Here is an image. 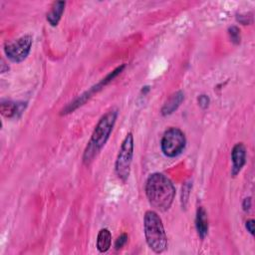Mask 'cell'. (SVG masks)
<instances>
[{
	"mask_svg": "<svg viewBox=\"0 0 255 255\" xmlns=\"http://www.w3.org/2000/svg\"><path fill=\"white\" fill-rule=\"evenodd\" d=\"M197 102H198V105H199L202 109H206V108L209 106L210 100H209L208 96H206V95H200V96L198 97V99H197Z\"/></svg>",
	"mask_w": 255,
	"mask_h": 255,
	"instance_id": "2e32d148",
	"label": "cell"
},
{
	"mask_svg": "<svg viewBox=\"0 0 255 255\" xmlns=\"http://www.w3.org/2000/svg\"><path fill=\"white\" fill-rule=\"evenodd\" d=\"M65 5H66V2H64V1H57V2H54V4L52 5L50 12L47 14V21L52 26L58 25V23L62 17V14L64 12Z\"/></svg>",
	"mask_w": 255,
	"mask_h": 255,
	"instance_id": "8fae6325",
	"label": "cell"
},
{
	"mask_svg": "<svg viewBox=\"0 0 255 255\" xmlns=\"http://www.w3.org/2000/svg\"><path fill=\"white\" fill-rule=\"evenodd\" d=\"M133 155V135L128 132L125 137L119 150L116 160V173L124 182L128 179L130 170V164Z\"/></svg>",
	"mask_w": 255,
	"mask_h": 255,
	"instance_id": "277c9868",
	"label": "cell"
},
{
	"mask_svg": "<svg viewBox=\"0 0 255 255\" xmlns=\"http://www.w3.org/2000/svg\"><path fill=\"white\" fill-rule=\"evenodd\" d=\"M125 68V65H122L121 67H118L116 70H114L112 73H110L105 79H103L99 84H97L96 86H94L91 90H89L88 92H86L85 94L81 95L79 98H77L73 103H70L64 110L62 114H67V113H71L73 112L75 109L79 108L80 106H82L83 104H85V102L96 92H98L99 90H101L102 88H104L108 83H110L115 77H117Z\"/></svg>",
	"mask_w": 255,
	"mask_h": 255,
	"instance_id": "52a82bcc",
	"label": "cell"
},
{
	"mask_svg": "<svg viewBox=\"0 0 255 255\" xmlns=\"http://www.w3.org/2000/svg\"><path fill=\"white\" fill-rule=\"evenodd\" d=\"M231 157L233 162L232 174L236 175L241 170V168L243 167L246 161V147L242 142H239L234 145L232 149Z\"/></svg>",
	"mask_w": 255,
	"mask_h": 255,
	"instance_id": "ba28073f",
	"label": "cell"
},
{
	"mask_svg": "<svg viewBox=\"0 0 255 255\" xmlns=\"http://www.w3.org/2000/svg\"><path fill=\"white\" fill-rule=\"evenodd\" d=\"M245 226H246V229H247V231L250 233V234H254V220L253 219H249V220H247L246 221V224H245Z\"/></svg>",
	"mask_w": 255,
	"mask_h": 255,
	"instance_id": "e0dca14e",
	"label": "cell"
},
{
	"mask_svg": "<svg viewBox=\"0 0 255 255\" xmlns=\"http://www.w3.org/2000/svg\"><path fill=\"white\" fill-rule=\"evenodd\" d=\"M143 228L145 240L150 249L155 253L163 252L167 246V238L162 221L156 212L152 210L145 212Z\"/></svg>",
	"mask_w": 255,
	"mask_h": 255,
	"instance_id": "3957f363",
	"label": "cell"
},
{
	"mask_svg": "<svg viewBox=\"0 0 255 255\" xmlns=\"http://www.w3.org/2000/svg\"><path fill=\"white\" fill-rule=\"evenodd\" d=\"M242 206H243V209H244L245 211L249 210L250 207H251V197H246V198L243 200Z\"/></svg>",
	"mask_w": 255,
	"mask_h": 255,
	"instance_id": "ac0fdd59",
	"label": "cell"
},
{
	"mask_svg": "<svg viewBox=\"0 0 255 255\" xmlns=\"http://www.w3.org/2000/svg\"><path fill=\"white\" fill-rule=\"evenodd\" d=\"M183 100H184V94L181 91L176 92L164 104V106L161 109V114L163 116H167V115L172 114L180 106V104L182 103Z\"/></svg>",
	"mask_w": 255,
	"mask_h": 255,
	"instance_id": "30bf717a",
	"label": "cell"
},
{
	"mask_svg": "<svg viewBox=\"0 0 255 255\" xmlns=\"http://www.w3.org/2000/svg\"><path fill=\"white\" fill-rule=\"evenodd\" d=\"M25 108V105L22 104H16L13 102H2L0 105V112L4 117L7 118H13L17 116V114L22 113L23 109Z\"/></svg>",
	"mask_w": 255,
	"mask_h": 255,
	"instance_id": "7c38bea8",
	"label": "cell"
},
{
	"mask_svg": "<svg viewBox=\"0 0 255 255\" xmlns=\"http://www.w3.org/2000/svg\"><path fill=\"white\" fill-rule=\"evenodd\" d=\"M195 226L197 233L201 239H203L208 232V217L205 209L200 206L197 208L196 211V218H195Z\"/></svg>",
	"mask_w": 255,
	"mask_h": 255,
	"instance_id": "9c48e42d",
	"label": "cell"
},
{
	"mask_svg": "<svg viewBox=\"0 0 255 255\" xmlns=\"http://www.w3.org/2000/svg\"><path fill=\"white\" fill-rule=\"evenodd\" d=\"M228 34L230 36L231 41L234 44H239L240 43V30L236 26H231L228 29Z\"/></svg>",
	"mask_w": 255,
	"mask_h": 255,
	"instance_id": "5bb4252c",
	"label": "cell"
},
{
	"mask_svg": "<svg viewBox=\"0 0 255 255\" xmlns=\"http://www.w3.org/2000/svg\"><path fill=\"white\" fill-rule=\"evenodd\" d=\"M128 238V236L126 233H124V234H122L121 236H119L118 239H117L116 242H115V248H116L117 250L123 248L124 245L127 243Z\"/></svg>",
	"mask_w": 255,
	"mask_h": 255,
	"instance_id": "9a60e30c",
	"label": "cell"
},
{
	"mask_svg": "<svg viewBox=\"0 0 255 255\" xmlns=\"http://www.w3.org/2000/svg\"><path fill=\"white\" fill-rule=\"evenodd\" d=\"M145 193L151 206L159 211H166L172 204L175 188L168 177L162 173H152L145 183Z\"/></svg>",
	"mask_w": 255,
	"mask_h": 255,
	"instance_id": "6da1fadb",
	"label": "cell"
},
{
	"mask_svg": "<svg viewBox=\"0 0 255 255\" xmlns=\"http://www.w3.org/2000/svg\"><path fill=\"white\" fill-rule=\"evenodd\" d=\"M32 42L33 38L31 35H24L14 42L7 43L4 48L5 54L12 62H22L27 58L31 50Z\"/></svg>",
	"mask_w": 255,
	"mask_h": 255,
	"instance_id": "8992f818",
	"label": "cell"
},
{
	"mask_svg": "<svg viewBox=\"0 0 255 255\" xmlns=\"http://www.w3.org/2000/svg\"><path fill=\"white\" fill-rule=\"evenodd\" d=\"M112 242V234L107 228H103L100 230L97 237V248L100 252L104 253L109 250Z\"/></svg>",
	"mask_w": 255,
	"mask_h": 255,
	"instance_id": "4fadbf2b",
	"label": "cell"
},
{
	"mask_svg": "<svg viewBox=\"0 0 255 255\" xmlns=\"http://www.w3.org/2000/svg\"><path fill=\"white\" fill-rule=\"evenodd\" d=\"M184 133L177 128H168L161 139V150L168 157L177 156L185 147Z\"/></svg>",
	"mask_w": 255,
	"mask_h": 255,
	"instance_id": "5b68a950",
	"label": "cell"
},
{
	"mask_svg": "<svg viewBox=\"0 0 255 255\" xmlns=\"http://www.w3.org/2000/svg\"><path fill=\"white\" fill-rule=\"evenodd\" d=\"M117 117H118V111L111 110L101 118L85 149L84 156H83V160L85 164H89L95 158V156L100 152L103 146L106 144L113 130Z\"/></svg>",
	"mask_w": 255,
	"mask_h": 255,
	"instance_id": "7a4b0ae2",
	"label": "cell"
}]
</instances>
